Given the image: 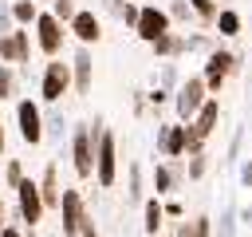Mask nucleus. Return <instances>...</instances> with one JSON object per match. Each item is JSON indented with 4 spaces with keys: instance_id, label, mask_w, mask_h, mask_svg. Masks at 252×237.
Instances as JSON below:
<instances>
[{
    "instance_id": "obj_1",
    "label": "nucleus",
    "mask_w": 252,
    "mask_h": 237,
    "mask_svg": "<svg viewBox=\"0 0 252 237\" xmlns=\"http://www.w3.org/2000/svg\"><path fill=\"white\" fill-rule=\"evenodd\" d=\"M106 130L102 115H94L91 122H75L71 126V138H67V158H71V170L87 182L94 178V150H98V134Z\"/></svg>"
},
{
    "instance_id": "obj_2",
    "label": "nucleus",
    "mask_w": 252,
    "mask_h": 237,
    "mask_svg": "<svg viewBox=\"0 0 252 237\" xmlns=\"http://www.w3.org/2000/svg\"><path fill=\"white\" fill-rule=\"evenodd\" d=\"M236 71H240V55L217 43V47L205 55V71H201V79H205V91H209L213 99H220V91H224L228 75H236Z\"/></svg>"
},
{
    "instance_id": "obj_3",
    "label": "nucleus",
    "mask_w": 252,
    "mask_h": 237,
    "mask_svg": "<svg viewBox=\"0 0 252 237\" xmlns=\"http://www.w3.org/2000/svg\"><path fill=\"white\" fill-rule=\"evenodd\" d=\"M55 213H59V229H63V237H79L83 225H87V217H91L83 190L63 186V198H59V209H55Z\"/></svg>"
},
{
    "instance_id": "obj_4",
    "label": "nucleus",
    "mask_w": 252,
    "mask_h": 237,
    "mask_svg": "<svg viewBox=\"0 0 252 237\" xmlns=\"http://www.w3.org/2000/svg\"><path fill=\"white\" fill-rule=\"evenodd\" d=\"M71 91V63L67 59H47L39 75V99L47 107H59V99Z\"/></svg>"
},
{
    "instance_id": "obj_5",
    "label": "nucleus",
    "mask_w": 252,
    "mask_h": 237,
    "mask_svg": "<svg viewBox=\"0 0 252 237\" xmlns=\"http://www.w3.org/2000/svg\"><path fill=\"white\" fill-rule=\"evenodd\" d=\"M205 99H209V91H205V79L201 75H189V79H181V87L173 91V111H177V122H193V115L205 107Z\"/></svg>"
},
{
    "instance_id": "obj_6",
    "label": "nucleus",
    "mask_w": 252,
    "mask_h": 237,
    "mask_svg": "<svg viewBox=\"0 0 252 237\" xmlns=\"http://www.w3.org/2000/svg\"><path fill=\"white\" fill-rule=\"evenodd\" d=\"M94 182L102 190H110L118 182V138L114 130H102L98 134V150H94Z\"/></svg>"
},
{
    "instance_id": "obj_7",
    "label": "nucleus",
    "mask_w": 252,
    "mask_h": 237,
    "mask_svg": "<svg viewBox=\"0 0 252 237\" xmlns=\"http://www.w3.org/2000/svg\"><path fill=\"white\" fill-rule=\"evenodd\" d=\"M16 213H20V221H24V229H35L39 221H43V194H39V182L35 178H24L20 186H16Z\"/></svg>"
},
{
    "instance_id": "obj_8",
    "label": "nucleus",
    "mask_w": 252,
    "mask_h": 237,
    "mask_svg": "<svg viewBox=\"0 0 252 237\" xmlns=\"http://www.w3.org/2000/svg\"><path fill=\"white\" fill-rule=\"evenodd\" d=\"M32 28H35V47H39L47 59H59V51H63V40H67V24H59L51 12H39Z\"/></svg>"
},
{
    "instance_id": "obj_9",
    "label": "nucleus",
    "mask_w": 252,
    "mask_h": 237,
    "mask_svg": "<svg viewBox=\"0 0 252 237\" xmlns=\"http://www.w3.org/2000/svg\"><path fill=\"white\" fill-rule=\"evenodd\" d=\"M16 126H20L24 146H39V142H43V107H39L32 95H24V99L16 103Z\"/></svg>"
},
{
    "instance_id": "obj_10",
    "label": "nucleus",
    "mask_w": 252,
    "mask_h": 237,
    "mask_svg": "<svg viewBox=\"0 0 252 237\" xmlns=\"http://www.w3.org/2000/svg\"><path fill=\"white\" fill-rule=\"evenodd\" d=\"M165 32H173L169 12H165L161 4H142L138 24H134V36H138L142 43H154V40H158V36H165Z\"/></svg>"
},
{
    "instance_id": "obj_11",
    "label": "nucleus",
    "mask_w": 252,
    "mask_h": 237,
    "mask_svg": "<svg viewBox=\"0 0 252 237\" xmlns=\"http://www.w3.org/2000/svg\"><path fill=\"white\" fill-rule=\"evenodd\" d=\"M32 32L28 28H16V32H8V36H0V63H12L16 71L20 67H28L32 63Z\"/></svg>"
},
{
    "instance_id": "obj_12",
    "label": "nucleus",
    "mask_w": 252,
    "mask_h": 237,
    "mask_svg": "<svg viewBox=\"0 0 252 237\" xmlns=\"http://www.w3.org/2000/svg\"><path fill=\"white\" fill-rule=\"evenodd\" d=\"M185 182V166H181V158H161L158 166H154V174H150V190H154V198H169L177 186Z\"/></svg>"
},
{
    "instance_id": "obj_13",
    "label": "nucleus",
    "mask_w": 252,
    "mask_h": 237,
    "mask_svg": "<svg viewBox=\"0 0 252 237\" xmlns=\"http://www.w3.org/2000/svg\"><path fill=\"white\" fill-rule=\"evenodd\" d=\"M67 36H75L79 47H94V43L102 40V20H98V12H94V8H79L75 20L67 24Z\"/></svg>"
},
{
    "instance_id": "obj_14",
    "label": "nucleus",
    "mask_w": 252,
    "mask_h": 237,
    "mask_svg": "<svg viewBox=\"0 0 252 237\" xmlns=\"http://www.w3.org/2000/svg\"><path fill=\"white\" fill-rule=\"evenodd\" d=\"M91 87H94V55H91V47H79L71 55V91L91 95Z\"/></svg>"
},
{
    "instance_id": "obj_15",
    "label": "nucleus",
    "mask_w": 252,
    "mask_h": 237,
    "mask_svg": "<svg viewBox=\"0 0 252 237\" xmlns=\"http://www.w3.org/2000/svg\"><path fill=\"white\" fill-rule=\"evenodd\" d=\"M158 154L185 158V122H158Z\"/></svg>"
},
{
    "instance_id": "obj_16",
    "label": "nucleus",
    "mask_w": 252,
    "mask_h": 237,
    "mask_svg": "<svg viewBox=\"0 0 252 237\" xmlns=\"http://www.w3.org/2000/svg\"><path fill=\"white\" fill-rule=\"evenodd\" d=\"M39 194H43V209H59L63 186H59V166H55V162L43 166V174H39Z\"/></svg>"
},
{
    "instance_id": "obj_17",
    "label": "nucleus",
    "mask_w": 252,
    "mask_h": 237,
    "mask_svg": "<svg viewBox=\"0 0 252 237\" xmlns=\"http://www.w3.org/2000/svg\"><path fill=\"white\" fill-rule=\"evenodd\" d=\"M161 225H165V205H161V198H146L142 201V233L146 237H161Z\"/></svg>"
},
{
    "instance_id": "obj_18",
    "label": "nucleus",
    "mask_w": 252,
    "mask_h": 237,
    "mask_svg": "<svg viewBox=\"0 0 252 237\" xmlns=\"http://www.w3.org/2000/svg\"><path fill=\"white\" fill-rule=\"evenodd\" d=\"M150 51H154V59H181L185 55V36L181 32H165V36H158L154 43H150Z\"/></svg>"
},
{
    "instance_id": "obj_19",
    "label": "nucleus",
    "mask_w": 252,
    "mask_h": 237,
    "mask_svg": "<svg viewBox=\"0 0 252 237\" xmlns=\"http://www.w3.org/2000/svg\"><path fill=\"white\" fill-rule=\"evenodd\" d=\"M213 28H217V36L232 40V36H240V32H244V16H240L236 8H220V12H217V20H213Z\"/></svg>"
},
{
    "instance_id": "obj_20",
    "label": "nucleus",
    "mask_w": 252,
    "mask_h": 237,
    "mask_svg": "<svg viewBox=\"0 0 252 237\" xmlns=\"http://www.w3.org/2000/svg\"><path fill=\"white\" fill-rule=\"evenodd\" d=\"M126 201H130V205H134V201H138V205L146 201V182H142V166H138V162L126 166Z\"/></svg>"
},
{
    "instance_id": "obj_21",
    "label": "nucleus",
    "mask_w": 252,
    "mask_h": 237,
    "mask_svg": "<svg viewBox=\"0 0 252 237\" xmlns=\"http://www.w3.org/2000/svg\"><path fill=\"white\" fill-rule=\"evenodd\" d=\"M8 4H12V20H16V28H32L35 16L43 12L35 0H8Z\"/></svg>"
},
{
    "instance_id": "obj_22",
    "label": "nucleus",
    "mask_w": 252,
    "mask_h": 237,
    "mask_svg": "<svg viewBox=\"0 0 252 237\" xmlns=\"http://www.w3.org/2000/svg\"><path fill=\"white\" fill-rule=\"evenodd\" d=\"M63 130H67V115L59 107H47L43 111V138H63Z\"/></svg>"
},
{
    "instance_id": "obj_23",
    "label": "nucleus",
    "mask_w": 252,
    "mask_h": 237,
    "mask_svg": "<svg viewBox=\"0 0 252 237\" xmlns=\"http://www.w3.org/2000/svg\"><path fill=\"white\" fill-rule=\"evenodd\" d=\"M236 221H240V217H236V205L228 201V205L220 209V217H213V233H217V237H236Z\"/></svg>"
},
{
    "instance_id": "obj_24",
    "label": "nucleus",
    "mask_w": 252,
    "mask_h": 237,
    "mask_svg": "<svg viewBox=\"0 0 252 237\" xmlns=\"http://www.w3.org/2000/svg\"><path fill=\"white\" fill-rule=\"evenodd\" d=\"M16 91H20V71L12 63H0V103L16 99Z\"/></svg>"
},
{
    "instance_id": "obj_25",
    "label": "nucleus",
    "mask_w": 252,
    "mask_h": 237,
    "mask_svg": "<svg viewBox=\"0 0 252 237\" xmlns=\"http://www.w3.org/2000/svg\"><path fill=\"white\" fill-rule=\"evenodd\" d=\"M158 87H165L169 95L181 87V75H177V63L173 59H165V63H158Z\"/></svg>"
},
{
    "instance_id": "obj_26",
    "label": "nucleus",
    "mask_w": 252,
    "mask_h": 237,
    "mask_svg": "<svg viewBox=\"0 0 252 237\" xmlns=\"http://www.w3.org/2000/svg\"><path fill=\"white\" fill-rule=\"evenodd\" d=\"M189 12H193L197 24H213L217 12H220V4H217V0H189Z\"/></svg>"
},
{
    "instance_id": "obj_27",
    "label": "nucleus",
    "mask_w": 252,
    "mask_h": 237,
    "mask_svg": "<svg viewBox=\"0 0 252 237\" xmlns=\"http://www.w3.org/2000/svg\"><path fill=\"white\" fill-rule=\"evenodd\" d=\"M209 174V150L205 154H189V166H185V182H201Z\"/></svg>"
},
{
    "instance_id": "obj_28",
    "label": "nucleus",
    "mask_w": 252,
    "mask_h": 237,
    "mask_svg": "<svg viewBox=\"0 0 252 237\" xmlns=\"http://www.w3.org/2000/svg\"><path fill=\"white\" fill-rule=\"evenodd\" d=\"M59 24H71L75 20V12H79V0H51V8H47Z\"/></svg>"
},
{
    "instance_id": "obj_29",
    "label": "nucleus",
    "mask_w": 252,
    "mask_h": 237,
    "mask_svg": "<svg viewBox=\"0 0 252 237\" xmlns=\"http://www.w3.org/2000/svg\"><path fill=\"white\" fill-rule=\"evenodd\" d=\"M24 178H28V174H24V162H20V158H8V162H4V186L16 190Z\"/></svg>"
},
{
    "instance_id": "obj_30",
    "label": "nucleus",
    "mask_w": 252,
    "mask_h": 237,
    "mask_svg": "<svg viewBox=\"0 0 252 237\" xmlns=\"http://www.w3.org/2000/svg\"><path fill=\"white\" fill-rule=\"evenodd\" d=\"M213 47H217V43H213V36H205V32H193V36H185V55H189V51H205V55H209Z\"/></svg>"
},
{
    "instance_id": "obj_31",
    "label": "nucleus",
    "mask_w": 252,
    "mask_h": 237,
    "mask_svg": "<svg viewBox=\"0 0 252 237\" xmlns=\"http://www.w3.org/2000/svg\"><path fill=\"white\" fill-rule=\"evenodd\" d=\"M169 12V24H193V12H189V0H177L165 8Z\"/></svg>"
},
{
    "instance_id": "obj_32",
    "label": "nucleus",
    "mask_w": 252,
    "mask_h": 237,
    "mask_svg": "<svg viewBox=\"0 0 252 237\" xmlns=\"http://www.w3.org/2000/svg\"><path fill=\"white\" fill-rule=\"evenodd\" d=\"M146 103H150V107H154V111H161V107H165V103H173V95H169V91H165V87H154V91H146Z\"/></svg>"
},
{
    "instance_id": "obj_33",
    "label": "nucleus",
    "mask_w": 252,
    "mask_h": 237,
    "mask_svg": "<svg viewBox=\"0 0 252 237\" xmlns=\"http://www.w3.org/2000/svg\"><path fill=\"white\" fill-rule=\"evenodd\" d=\"M240 146H244V130H236L232 142H228V158H224L228 166H240Z\"/></svg>"
},
{
    "instance_id": "obj_34",
    "label": "nucleus",
    "mask_w": 252,
    "mask_h": 237,
    "mask_svg": "<svg viewBox=\"0 0 252 237\" xmlns=\"http://www.w3.org/2000/svg\"><path fill=\"white\" fill-rule=\"evenodd\" d=\"M161 205H165V217H169V221H185V205H181V198H165Z\"/></svg>"
},
{
    "instance_id": "obj_35",
    "label": "nucleus",
    "mask_w": 252,
    "mask_h": 237,
    "mask_svg": "<svg viewBox=\"0 0 252 237\" xmlns=\"http://www.w3.org/2000/svg\"><path fill=\"white\" fill-rule=\"evenodd\" d=\"M193 237H213V217L209 213H197L193 217Z\"/></svg>"
},
{
    "instance_id": "obj_36",
    "label": "nucleus",
    "mask_w": 252,
    "mask_h": 237,
    "mask_svg": "<svg viewBox=\"0 0 252 237\" xmlns=\"http://www.w3.org/2000/svg\"><path fill=\"white\" fill-rule=\"evenodd\" d=\"M8 32H16V20H12V4L0 0V36H8Z\"/></svg>"
},
{
    "instance_id": "obj_37",
    "label": "nucleus",
    "mask_w": 252,
    "mask_h": 237,
    "mask_svg": "<svg viewBox=\"0 0 252 237\" xmlns=\"http://www.w3.org/2000/svg\"><path fill=\"white\" fill-rule=\"evenodd\" d=\"M138 12H142V4L126 0V8H122V24H126V28H134V24H138Z\"/></svg>"
},
{
    "instance_id": "obj_38",
    "label": "nucleus",
    "mask_w": 252,
    "mask_h": 237,
    "mask_svg": "<svg viewBox=\"0 0 252 237\" xmlns=\"http://www.w3.org/2000/svg\"><path fill=\"white\" fill-rule=\"evenodd\" d=\"M236 174H240V186H244V190H252V158H240Z\"/></svg>"
},
{
    "instance_id": "obj_39",
    "label": "nucleus",
    "mask_w": 252,
    "mask_h": 237,
    "mask_svg": "<svg viewBox=\"0 0 252 237\" xmlns=\"http://www.w3.org/2000/svg\"><path fill=\"white\" fill-rule=\"evenodd\" d=\"M122 8H126V0H102V12H110L114 20H122Z\"/></svg>"
},
{
    "instance_id": "obj_40",
    "label": "nucleus",
    "mask_w": 252,
    "mask_h": 237,
    "mask_svg": "<svg viewBox=\"0 0 252 237\" xmlns=\"http://www.w3.org/2000/svg\"><path fill=\"white\" fill-rule=\"evenodd\" d=\"M173 237H193V221H173Z\"/></svg>"
},
{
    "instance_id": "obj_41",
    "label": "nucleus",
    "mask_w": 252,
    "mask_h": 237,
    "mask_svg": "<svg viewBox=\"0 0 252 237\" xmlns=\"http://www.w3.org/2000/svg\"><path fill=\"white\" fill-rule=\"evenodd\" d=\"M79 237H98V225H94V217H87V225H83V233Z\"/></svg>"
},
{
    "instance_id": "obj_42",
    "label": "nucleus",
    "mask_w": 252,
    "mask_h": 237,
    "mask_svg": "<svg viewBox=\"0 0 252 237\" xmlns=\"http://www.w3.org/2000/svg\"><path fill=\"white\" fill-rule=\"evenodd\" d=\"M4 150H8V130H4V111H0V158H4Z\"/></svg>"
},
{
    "instance_id": "obj_43",
    "label": "nucleus",
    "mask_w": 252,
    "mask_h": 237,
    "mask_svg": "<svg viewBox=\"0 0 252 237\" xmlns=\"http://www.w3.org/2000/svg\"><path fill=\"white\" fill-rule=\"evenodd\" d=\"M0 237H24V229H16V225H4V229H0Z\"/></svg>"
},
{
    "instance_id": "obj_44",
    "label": "nucleus",
    "mask_w": 252,
    "mask_h": 237,
    "mask_svg": "<svg viewBox=\"0 0 252 237\" xmlns=\"http://www.w3.org/2000/svg\"><path fill=\"white\" fill-rule=\"evenodd\" d=\"M236 217H240V221H244V225L252 229V209H236Z\"/></svg>"
},
{
    "instance_id": "obj_45",
    "label": "nucleus",
    "mask_w": 252,
    "mask_h": 237,
    "mask_svg": "<svg viewBox=\"0 0 252 237\" xmlns=\"http://www.w3.org/2000/svg\"><path fill=\"white\" fill-rule=\"evenodd\" d=\"M4 225H12V221H8V205H4V198H0V229H4Z\"/></svg>"
},
{
    "instance_id": "obj_46",
    "label": "nucleus",
    "mask_w": 252,
    "mask_h": 237,
    "mask_svg": "<svg viewBox=\"0 0 252 237\" xmlns=\"http://www.w3.org/2000/svg\"><path fill=\"white\" fill-rule=\"evenodd\" d=\"M169 4H177V0H169Z\"/></svg>"
}]
</instances>
